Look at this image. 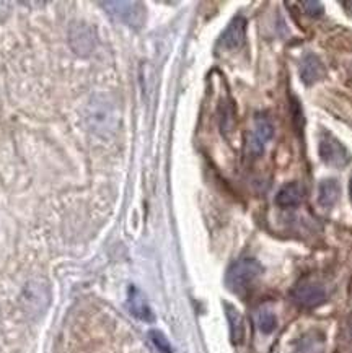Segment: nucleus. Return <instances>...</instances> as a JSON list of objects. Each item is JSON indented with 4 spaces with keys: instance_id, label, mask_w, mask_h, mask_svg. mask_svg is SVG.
I'll list each match as a JSON object with an SVG mask.
<instances>
[{
    "instance_id": "nucleus-15",
    "label": "nucleus",
    "mask_w": 352,
    "mask_h": 353,
    "mask_svg": "<svg viewBox=\"0 0 352 353\" xmlns=\"http://www.w3.org/2000/svg\"><path fill=\"white\" fill-rule=\"evenodd\" d=\"M291 111H292L293 125H295V129L299 130V132H302V130H304L305 119H304V110H302V105L297 101V98L291 99Z\"/></svg>"
},
{
    "instance_id": "nucleus-4",
    "label": "nucleus",
    "mask_w": 352,
    "mask_h": 353,
    "mask_svg": "<svg viewBox=\"0 0 352 353\" xmlns=\"http://www.w3.org/2000/svg\"><path fill=\"white\" fill-rule=\"evenodd\" d=\"M291 296L299 306L311 310V307H317L326 301V290L317 282L302 280L292 288Z\"/></svg>"
},
{
    "instance_id": "nucleus-12",
    "label": "nucleus",
    "mask_w": 352,
    "mask_h": 353,
    "mask_svg": "<svg viewBox=\"0 0 352 353\" xmlns=\"http://www.w3.org/2000/svg\"><path fill=\"white\" fill-rule=\"evenodd\" d=\"M323 337L317 334H309L304 339H300L299 345L295 348V353H322L323 352Z\"/></svg>"
},
{
    "instance_id": "nucleus-10",
    "label": "nucleus",
    "mask_w": 352,
    "mask_h": 353,
    "mask_svg": "<svg viewBox=\"0 0 352 353\" xmlns=\"http://www.w3.org/2000/svg\"><path fill=\"white\" fill-rule=\"evenodd\" d=\"M341 196V184L335 178L323 179L318 185V203L324 209H331L336 205Z\"/></svg>"
},
{
    "instance_id": "nucleus-6",
    "label": "nucleus",
    "mask_w": 352,
    "mask_h": 353,
    "mask_svg": "<svg viewBox=\"0 0 352 353\" xmlns=\"http://www.w3.org/2000/svg\"><path fill=\"white\" fill-rule=\"evenodd\" d=\"M246 34V20L243 17H235L230 25L220 36L219 46L225 51H235V49L242 48L243 41Z\"/></svg>"
},
{
    "instance_id": "nucleus-11",
    "label": "nucleus",
    "mask_w": 352,
    "mask_h": 353,
    "mask_svg": "<svg viewBox=\"0 0 352 353\" xmlns=\"http://www.w3.org/2000/svg\"><path fill=\"white\" fill-rule=\"evenodd\" d=\"M225 314H227L230 325V337H232V342L238 345L245 339V321H243L240 311L230 305H225Z\"/></svg>"
},
{
    "instance_id": "nucleus-7",
    "label": "nucleus",
    "mask_w": 352,
    "mask_h": 353,
    "mask_svg": "<svg viewBox=\"0 0 352 353\" xmlns=\"http://www.w3.org/2000/svg\"><path fill=\"white\" fill-rule=\"evenodd\" d=\"M326 77V69H324L323 62L320 61L318 56L315 54H306L300 62V79L306 87H311L317 81L323 80Z\"/></svg>"
},
{
    "instance_id": "nucleus-9",
    "label": "nucleus",
    "mask_w": 352,
    "mask_h": 353,
    "mask_svg": "<svg viewBox=\"0 0 352 353\" xmlns=\"http://www.w3.org/2000/svg\"><path fill=\"white\" fill-rule=\"evenodd\" d=\"M128 306H129L130 314L135 316L137 319L146 321V323H152L153 321V313H152L150 306H148L146 296H144L135 287L129 288Z\"/></svg>"
},
{
    "instance_id": "nucleus-2",
    "label": "nucleus",
    "mask_w": 352,
    "mask_h": 353,
    "mask_svg": "<svg viewBox=\"0 0 352 353\" xmlns=\"http://www.w3.org/2000/svg\"><path fill=\"white\" fill-rule=\"evenodd\" d=\"M101 7L121 23L139 28L146 20V8L139 2H101Z\"/></svg>"
},
{
    "instance_id": "nucleus-1",
    "label": "nucleus",
    "mask_w": 352,
    "mask_h": 353,
    "mask_svg": "<svg viewBox=\"0 0 352 353\" xmlns=\"http://www.w3.org/2000/svg\"><path fill=\"white\" fill-rule=\"evenodd\" d=\"M261 274H263V265L258 261L253 259V257H243V259H238L230 265L225 282L232 292L238 293V295H245L248 290L256 283Z\"/></svg>"
},
{
    "instance_id": "nucleus-5",
    "label": "nucleus",
    "mask_w": 352,
    "mask_h": 353,
    "mask_svg": "<svg viewBox=\"0 0 352 353\" xmlns=\"http://www.w3.org/2000/svg\"><path fill=\"white\" fill-rule=\"evenodd\" d=\"M274 135V129L271 121L268 119V116L264 114H258L255 121V130H253L251 137H250V152L255 157L261 155L264 152L266 145L271 142Z\"/></svg>"
},
{
    "instance_id": "nucleus-17",
    "label": "nucleus",
    "mask_w": 352,
    "mask_h": 353,
    "mask_svg": "<svg viewBox=\"0 0 352 353\" xmlns=\"http://www.w3.org/2000/svg\"><path fill=\"white\" fill-rule=\"evenodd\" d=\"M349 191H351V199H352V176H351V183H349Z\"/></svg>"
},
{
    "instance_id": "nucleus-13",
    "label": "nucleus",
    "mask_w": 352,
    "mask_h": 353,
    "mask_svg": "<svg viewBox=\"0 0 352 353\" xmlns=\"http://www.w3.org/2000/svg\"><path fill=\"white\" fill-rule=\"evenodd\" d=\"M256 325L263 334H271L277 325V318L273 311L269 310H260L256 313Z\"/></svg>"
},
{
    "instance_id": "nucleus-14",
    "label": "nucleus",
    "mask_w": 352,
    "mask_h": 353,
    "mask_svg": "<svg viewBox=\"0 0 352 353\" xmlns=\"http://www.w3.org/2000/svg\"><path fill=\"white\" fill-rule=\"evenodd\" d=\"M148 341L152 342V345L160 353H173V348H171L168 339H166L160 330H150V332H148Z\"/></svg>"
},
{
    "instance_id": "nucleus-16",
    "label": "nucleus",
    "mask_w": 352,
    "mask_h": 353,
    "mask_svg": "<svg viewBox=\"0 0 352 353\" xmlns=\"http://www.w3.org/2000/svg\"><path fill=\"white\" fill-rule=\"evenodd\" d=\"M302 7H304V12L311 18H320L324 13L323 3L320 2H302Z\"/></svg>"
},
{
    "instance_id": "nucleus-8",
    "label": "nucleus",
    "mask_w": 352,
    "mask_h": 353,
    "mask_svg": "<svg viewBox=\"0 0 352 353\" xmlns=\"http://www.w3.org/2000/svg\"><path fill=\"white\" fill-rule=\"evenodd\" d=\"M276 203L281 209H295L305 201V189L300 183L284 184L276 194Z\"/></svg>"
},
{
    "instance_id": "nucleus-3",
    "label": "nucleus",
    "mask_w": 352,
    "mask_h": 353,
    "mask_svg": "<svg viewBox=\"0 0 352 353\" xmlns=\"http://www.w3.org/2000/svg\"><path fill=\"white\" fill-rule=\"evenodd\" d=\"M318 155L323 163L333 166V168H344L347 163L351 161L349 150L331 134L323 135L322 140H320Z\"/></svg>"
}]
</instances>
